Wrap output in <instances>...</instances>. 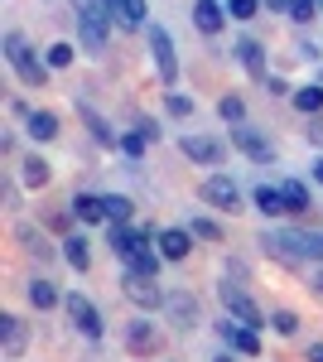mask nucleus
<instances>
[{
	"label": "nucleus",
	"mask_w": 323,
	"mask_h": 362,
	"mask_svg": "<svg viewBox=\"0 0 323 362\" xmlns=\"http://www.w3.org/2000/svg\"><path fill=\"white\" fill-rule=\"evenodd\" d=\"M121 343H126V353H131V358H155V353L164 348V334L155 329V319H150V314H135V319L121 324Z\"/></svg>",
	"instance_id": "6"
},
{
	"label": "nucleus",
	"mask_w": 323,
	"mask_h": 362,
	"mask_svg": "<svg viewBox=\"0 0 323 362\" xmlns=\"http://www.w3.org/2000/svg\"><path fill=\"white\" fill-rule=\"evenodd\" d=\"M78 116H82V126L92 131V140H97L102 150H121V131H111V121L97 112L92 102H78Z\"/></svg>",
	"instance_id": "16"
},
{
	"label": "nucleus",
	"mask_w": 323,
	"mask_h": 362,
	"mask_svg": "<svg viewBox=\"0 0 323 362\" xmlns=\"http://www.w3.org/2000/svg\"><path fill=\"white\" fill-rule=\"evenodd\" d=\"M290 107H295L299 116H323V83H304V87H295Z\"/></svg>",
	"instance_id": "26"
},
{
	"label": "nucleus",
	"mask_w": 323,
	"mask_h": 362,
	"mask_svg": "<svg viewBox=\"0 0 323 362\" xmlns=\"http://www.w3.org/2000/svg\"><path fill=\"white\" fill-rule=\"evenodd\" d=\"M193 25L203 29L208 39H217L227 29V5L222 0H193Z\"/></svg>",
	"instance_id": "21"
},
{
	"label": "nucleus",
	"mask_w": 323,
	"mask_h": 362,
	"mask_svg": "<svg viewBox=\"0 0 323 362\" xmlns=\"http://www.w3.org/2000/svg\"><path fill=\"white\" fill-rule=\"evenodd\" d=\"M217 116H222L227 126H242L246 121V102L237 97V92H227V97H217Z\"/></svg>",
	"instance_id": "34"
},
{
	"label": "nucleus",
	"mask_w": 323,
	"mask_h": 362,
	"mask_svg": "<svg viewBox=\"0 0 323 362\" xmlns=\"http://www.w3.org/2000/svg\"><path fill=\"white\" fill-rule=\"evenodd\" d=\"M280 194H285V203H290V213H309V208H314V189H309L304 179H285Z\"/></svg>",
	"instance_id": "30"
},
{
	"label": "nucleus",
	"mask_w": 323,
	"mask_h": 362,
	"mask_svg": "<svg viewBox=\"0 0 323 362\" xmlns=\"http://www.w3.org/2000/svg\"><path fill=\"white\" fill-rule=\"evenodd\" d=\"M58 247H63V261H68V266H73L78 276H82V271H92V251H87V237H82V232L63 237Z\"/></svg>",
	"instance_id": "27"
},
{
	"label": "nucleus",
	"mask_w": 323,
	"mask_h": 362,
	"mask_svg": "<svg viewBox=\"0 0 323 362\" xmlns=\"http://www.w3.org/2000/svg\"><path fill=\"white\" fill-rule=\"evenodd\" d=\"M73 223H78V218H73V208H49V213H44V227L58 232V237H73V232H68Z\"/></svg>",
	"instance_id": "36"
},
{
	"label": "nucleus",
	"mask_w": 323,
	"mask_h": 362,
	"mask_svg": "<svg viewBox=\"0 0 323 362\" xmlns=\"http://www.w3.org/2000/svg\"><path fill=\"white\" fill-rule=\"evenodd\" d=\"M25 131H29V140H34V145H49V140H58V116L54 112H34L25 121Z\"/></svg>",
	"instance_id": "29"
},
{
	"label": "nucleus",
	"mask_w": 323,
	"mask_h": 362,
	"mask_svg": "<svg viewBox=\"0 0 323 362\" xmlns=\"http://www.w3.org/2000/svg\"><path fill=\"white\" fill-rule=\"evenodd\" d=\"M0 194H5V208H20V184H15V179H5Z\"/></svg>",
	"instance_id": "45"
},
{
	"label": "nucleus",
	"mask_w": 323,
	"mask_h": 362,
	"mask_svg": "<svg viewBox=\"0 0 323 362\" xmlns=\"http://www.w3.org/2000/svg\"><path fill=\"white\" fill-rule=\"evenodd\" d=\"M217 300H222V309H227V319H237V324H246V329H270V314L256 305V300L246 295V285H237L232 276L217 285Z\"/></svg>",
	"instance_id": "3"
},
{
	"label": "nucleus",
	"mask_w": 323,
	"mask_h": 362,
	"mask_svg": "<svg viewBox=\"0 0 323 362\" xmlns=\"http://www.w3.org/2000/svg\"><path fill=\"white\" fill-rule=\"evenodd\" d=\"M304 362H323V343H309V353H304Z\"/></svg>",
	"instance_id": "48"
},
{
	"label": "nucleus",
	"mask_w": 323,
	"mask_h": 362,
	"mask_svg": "<svg viewBox=\"0 0 323 362\" xmlns=\"http://www.w3.org/2000/svg\"><path fill=\"white\" fill-rule=\"evenodd\" d=\"M256 10H261V0H227V15L232 20H256Z\"/></svg>",
	"instance_id": "41"
},
{
	"label": "nucleus",
	"mask_w": 323,
	"mask_h": 362,
	"mask_svg": "<svg viewBox=\"0 0 323 362\" xmlns=\"http://www.w3.org/2000/svg\"><path fill=\"white\" fill-rule=\"evenodd\" d=\"M160 314L179 334H193V329H198V300H193V290H169V300H164Z\"/></svg>",
	"instance_id": "13"
},
{
	"label": "nucleus",
	"mask_w": 323,
	"mask_h": 362,
	"mask_svg": "<svg viewBox=\"0 0 323 362\" xmlns=\"http://www.w3.org/2000/svg\"><path fill=\"white\" fill-rule=\"evenodd\" d=\"M145 150H150V140L140 136V131H121V155H126V160H140V155H145Z\"/></svg>",
	"instance_id": "38"
},
{
	"label": "nucleus",
	"mask_w": 323,
	"mask_h": 362,
	"mask_svg": "<svg viewBox=\"0 0 323 362\" xmlns=\"http://www.w3.org/2000/svg\"><path fill=\"white\" fill-rule=\"evenodd\" d=\"M304 140L323 150V116H309V131H304Z\"/></svg>",
	"instance_id": "44"
},
{
	"label": "nucleus",
	"mask_w": 323,
	"mask_h": 362,
	"mask_svg": "<svg viewBox=\"0 0 323 362\" xmlns=\"http://www.w3.org/2000/svg\"><path fill=\"white\" fill-rule=\"evenodd\" d=\"M78 34H82V49H87V54H102V49H107V34H111V10L107 5L78 10Z\"/></svg>",
	"instance_id": "12"
},
{
	"label": "nucleus",
	"mask_w": 323,
	"mask_h": 362,
	"mask_svg": "<svg viewBox=\"0 0 323 362\" xmlns=\"http://www.w3.org/2000/svg\"><path fill=\"white\" fill-rule=\"evenodd\" d=\"M295 58H304V63H319V58H323V49L314 44V39H299V44H295Z\"/></svg>",
	"instance_id": "42"
},
{
	"label": "nucleus",
	"mask_w": 323,
	"mask_h": 362,
	"mask_svg": "<svg viewBox=\"0 0 323 362\" xmlns=\"http://www.w3.org/2000/svg\"><path fill=\"white\" fill-rule=\"evenodd\" d=\"M237 63L246 68V78H256V83H266L270 78V68H266V44L261 39H237Z\"/></svg>",
	"instance_id": "19"
},
{
	"label": "nucleus",
	"mask_w": 323,
	"mask_h": 362,
	"mask_svg": "<svg viewBox=\"0 0 323 362\" xmlns=\"http://www.w3.org/2000/svg\"><path fill=\"white\" fill-rule=\"evenodd\" d=\"M20 184H25V189H49V184H54V165H49L44 155H25V160H20Z\"/></svg>",
	"instance_id": "24"
},
{
	"label": "nucleus",
	"mask_w": 323,
	"mask_h": 362,
	"mask_svg": "<svg viewBox=\"0 0 323 362\" xmlns=\"http://www.w3.org/2000/svg\"><path fill=\"white\" fill-rule=\"evenodd\" d=\"M261 5H266L270 15H290V0H261Z\"/></svg>",
	"instance_id": "47"
},
{
	"label": "nucleus",
	"mask_w": 323,
	"mask_h": 362,
	"mask_svg": "<svg viewBox=\"0 0 323 362\" xmlns=\"http://www.w3.org/2000/svg\"><path fill=\"white\" fill-rule=\"evenodd\" d=\"M256 247L266 251L270 261H280V266H309V256H304V227H266L261 237H256Z\"/></svg>",
	"instance_id": "2"
},
{
	"label": "nucleus",
	"mask_w": 323,
	"mask_h": 362,
	"mask_svg": "<svg viewBox=\"0 0 323 362\" xmlns=\"http://www.w3.org/2000/svg\"><path fill=\"white\" fill-rule=\"evenodd\" d=\"M126 271H140V276H155V280H160V271H164V256H160V247L135 251L131 261H126Z\"/></svg>",
	"instance_id": "31"
},
{
	"label": "nucleus",
	"mask_w": 323,
	"mask_h": 362,
	"mask_svg": "<svg viewBox=\"0 0 323 362\" xmlns=\"http://www.w3.org/2000/svg\"><path fill=\"white\" fill-rule=\"evenodd\" d=\"M25 300L39 309V314H49V309H63V290H58L49 276H34V280L25 285Z\"/></svg>",
	"instance_id": "22"
},
{
	"label": "nucleus",
	"mask_w": 323,
	"mask_h": 362,
	"mask_svg": "<svg viewBox=\"0 0 323 362\" xmlns=\"http://www.w3.org/2000/svg\"><path fill=\"white\" fill-rule=\"evenodd\" d=\"M184 227L193 232V242H213V247H222V242H227L222 223H217V218H203V213H193V218H189Z\"/></svg>",
	"instance_id": "28"
},
{
	"label": "nucleus",
	"mask_w": 323,
	"mask_h": 362,
	"mask_svg": "<svg viewBox=\"0 0 323 362\" xmlns=\"http://www.w3.org/2000/svg\"><path fill=\"white\" fill-rule=\"evenodd\" d=\"M155 227H135V223H121V227H107V247L121 256V266L131 261L135 251H145V247H155Z\"/></svg>",
	"instance_id": "9"
},
{
	"label": "nucleus",
	"mask_w": 323,
	"mask_h": 362,
	"mask_svg": "<svg viewBox=\"0 0 323 362\" xmlns=\"http://www.w3.org/2000/svg\"><path fill=\"white\" fill-rule=\"evenodd\" d=\"M68 208H73V218L78 223H107V203H102V194H73L68 198Z\"/></svg>",
	"instance_id": "25"
},
{
	"label": "nucleus",
	"mask_w": 323,
	"mask_h": 362,
	"mask_svg": "<svg viewBox=\"0 0 323 362\" xmlns=\"http://www.w3.org/2000/svg\"><path fill=\"white\" fill-rule=\"evenodd\" d=\"M217 334H222V343H227L232 353H242V358H261V334H256V329H246V324H237V319H222Z\"/></svg>",
	"instance_id": "15"
},
{
	"label": "nucleus",
	"mask_w": 323,
	"mask_h": 362,
	"mask_svg": "<svg viewBox=\"0 0 323 362\" xmlns=\"http://www.w3.org/2000/svg\"><path fill=\"white\" fill-rule=\"evenodd\" d=\"M198 198L217 208V213H242V189H237V179L232 174H208L203 184H198Z\"/></svg>",
	"instance_id": "8"
},
{
	"label": "nucleus",
	"mask_w": 323,
	"mask_h": 362,
	"mask_svg": "<svg viewBox=\"0 0 323 362\" xmlns=\"http://www.w3.org/2000/svg\"><path fill=\"white\" fill-rule=\"evenodd\" d=\"M15 242H20L29 256H39V261H54V256H63V247H54V242L44 237V227H34V223H15Z\"/></svg>",
	"instance_id": "18"
},
{
	"label": "nucleus",
	"mask_w": 323,
	"mask_h": 362,
	"mask_svg": "<svg viewBox=\"0 0 323 362\" xmlns=\"http://www.w3.org/2000/svg\"><path fill=\"white\" fill-rule=\"evenodd\" d=\"M102 203H107V227H121V223H131L135 203H131L126 194H102Z\"/></svg>",
	"instance_id": "32"
},
{
	"label": "nucleus",
	"mask_w": 323,
	"mask_h": 362,
	"mask_svg": "<svg viewBox=\"0 0 323 362\" xmlns=\"http://www.w3.org/2000/svg\"><path fill=\"white\" fill-rule=\"evenodd\" d=\"M0 353L10 362H20L29 353V324L20 314H0Z\"/></svg>",
	"instance_id": "14"
},
{
	"label": "nucleus",
	"mask_w": 323,
	"mask_h": 362,
	"mask_svg": "<svg viewBox=\"0 0 323 362\" xmlns=\"http://www.w3.org/2000/svg\"><path fill=\"white\" fill-rule=\"evenodd\" d=\"M63 314H68V324H73L87 343H102V338H107V319H102V309L92 305L82 290H68V295H63Z\"/></svg>",
	"instance_id": "4"
},
{
	"label": "nucleus",
	"mask_w": 323,
	"mask_h": 362,
	"mask_svg": "<svg viewBox=\"0 0 323 362\" xmlns=\"http://www.w3.org/2000/svg\"><path fill=\"white\" fill-rule=\"evenodd\" d=\"M73 58H78V49H73L68 39H58V44H49V49H44V63H49L54 73H63V68H73Z\"/></svg>",
	"instance_id": "33"
},
{
	"label": "nucleus",
	"mask_w": 323,
	"mask_h": 362,
	"mask_svg": "<svg viewBox=\"0 0 323 362\" xmlns=\"http://www.w3.org/2000/svg\"><path fill=\"white\" fill-rule=\"evenodd\" d=\"M164 112L174 116V121H189L193 116V97H184V92H164Z\"/></svg>",
	"instance_id": "37"
},
{
	"label": "nucleus",
	"mask_w": 323,
	"mask_h": 362,
	"mask_svg": "<svg viewBox=\"0 0 323 362\" xmlns=\"http://www.w3.org/2000/svg\"><path fill=\"white\" fill-rule=\"evenodd\" d=\"M179 150L189 155L193 165H203V169H222V165H227V145L213 140V136H198V131L179 136Z\"/></svg>",
	"instance_id": "11"
},
{
	"label": "nucleus",
	"mask_w": 323,
	"mask_h": 362,
	"mask_svg": "<svg viewBox=\"0 0 323 362\" xmlns=\"http://www.w3.org/2000/svg\"><path fill=\"white\" fill-rule=\"evenodd\" d=\"M107 10H111V25H121V29H150V5L145 0H107Z\"/></svg>",
	"instance_id": "20"
},
{
	"label": "nucleus",
	"mask_w": 323,
	"mask_h": 362,
	"mask_svg": "<svg viewBox=\"0 0 323 362\" xmlns=\"http://www.w3.org/2000/svg\"><path fill=\"white\" fill-rule=\"evenodd\" d=\"M266 92H270V97H295V87L285 83L280 73H270V78H266Z\"/></svg>",
	"instance_id": "43"
},
{
	"label": "nucleus",
	"mask_w": 323,
	"mask_h": 362,
	"mask_svg": "<svg viewBox=\"0 0 323 362\" xmlns=\"http://www.w3.org/2000/svg\"><path fill=\"white\" fill-rule=\"evenodd\" d=\"M251 203H256V213L270 218V223L290 213V203H285V194H280V184H256V189H251Z\"/></svg>",
	"instance_id": "23"
},
{
	"label": "nucleus",
	"mask_w": 323,
	"mask_h": 362,
	"mask_svg": "<svg viewBox=\"0 0 323 362\" xmlns=\"http://www.w3.org/2000/svg\"><path fill=\"white\" fill-rule=\"evenodd\" d=\"M145 44H150V54H155V73H160V83L174 92V87H179V58H174V39H169V29L150 25V29H145Z\"/></svg>",
	"instance_id": "7"
},
{
	"label": "nucleus",
	"mask_w": 323,
	"mask_h": 362,
	"mask_svg": "<svg viewBox=\"0 0 323 362\" xmlns=\"http://www.w3.org/2000/svg\"><path fill=\"white\" fill-rule=\"evenodd\" d=\"M304 256L323 266V227H304Z\"/></svg>",
	"instance_id": "40"
},
{
	"label": "nucleus",
	"mask_w": 323,
	"mask_h": 362,
	"mask_svg": "<svg viewBox=\"0 0 323 362\" xmlns=\"http://www.w3.org/2000/svg\"><path fill=\"white\" fill-rule=\"evenodd\" d=\"M121 295H126V305H135L140 314H155V309H164V300H169V290H164L155 276H140V271H126V266H121Z\"/></svg>",
	"instance_id": "5"
},
{
	"label": "nucleus",
	"mask_w": 323,
	"mask_h": 362,
	"mask_svg": "<svg viewBox=\"0 0 323 362\" xmlns=\"http://www.w3.org/2000/svg\"><path fill=\"white\" fill-rule=\"evenodd\" d=\"M309 290L323 300V266H314V271H309Z\"/></svg>",
	"instance_id": "46"
},
{
	"label": "nucleus",
	"mask_w": 323,
	"mask_h": 362,
	"mask_svg": "<svg viewBox=\"0 0 323 362\" xmlns=\"http://www.w3.org/2000/svg\"><path fill=\"white\" fill-rule=\"evenodd\" d=\"M319 83H323V78H319Z\"/></svg>",
	"instance_id": "51"
},
{
	"label": "nucleus",
	"mask_w": 323,
	"mask_h": 362,
	"mask_svg": "<svg viewBox=\"0 0 323 362\" xmlns=\"http://www.w3.org/2000/svg\"><path fill=\"white\" fill-rule=\"evenodd\" d=\"M319 5L323 0H290V20L295 25H314L319 20Z\"/></svg>",
	"instance_id": "39"
},
{
	"label": "nucleus",
	"mask_w": 323,
	"mask_h": 362,
	"mask_svg": "<svg viewBox=\"0 0 323 362\" xmlns=\"http://www.w3.org/2000/svg\"><path fill=\"white\" fill-rule=\"evenodd\" d=\"M0 49H5V63H10V73H15V78H20L25 87H44V83H49V73H54V68H49L44 58L34 54V44H29L20 29H10V34L0 39Z\"/></svg>",
	"instance_id": "1"
},
{
	"label": "nucleus",
	"mask_w": 323,
	"mask_h": 362,
	"mask_svg": "<svg viewBox=\"0 0 323 362\" xmlns=\"http://www.w3.org/2000/svg\"><path fill=\"white\" fill-rule=\"evenodd\" d=\"M232 150H242L251 165H275V145H270L266 131H256V126H232Z\"/></svg>",
	"instance_id": "10"
},
{
	"label": "nucleus",
	"mask_w": 323,
	"mask_h": 362,
	"mask_svg": "<svg viewBox=\"0 0 323 362\" xmlns=\"http://www.w3.org/2000/svg\"><path fill=\"white\" fill-rule=\"evenodd\" d=\"M309 179H314V184H323V155L314 160V165H309Z\"/></svg>",
	"instance_id": "49"
},
{
	"label": "nucleus",
	"mask_w": 323,
	"mask_h": 362,
	"mask_svg": "<svg viewBox=\"0 0 323 362\" xmlns=\"http://www.w3.org/2000/svg\"><path fill=\"white\" fill-rule=\"evenodd\" d=\"M213 362H237V358H232V353H217V358Z\"/></svg>",
	"instance_id": "50"
},
{
	"label": "nucleus",
	"mask_w": 323,
	"mask_h": 362,
	"mask_svg": "<svg viewBox=\"0 0 323 362\" xmlns=\"http://www.w3.org/2000/svg\"><path fill=\"white\" fill-rule=\"evenodd\" d=\"M270 329H275L280 338H295L299 334V314L295 309H270Z\"/></svg>",
	"instance_id": "35"
},
{
	"label": "nucleus",
	"mask_w": 323,
	"mask_h": 362,
	"mask_svg": "<svg viewBox=\"0 0 323 362\" xmlns=\"http://www.w3.org/2000/svg\"><path fill=\"white\" fill-rule=\"evenodd\" d=\"M155 247H160L164 261L179 266V261H189V256H193V232H189V227H164L160 237H155Z\"/></svg>",
	"instance_id": "17"
}]
</instances>
